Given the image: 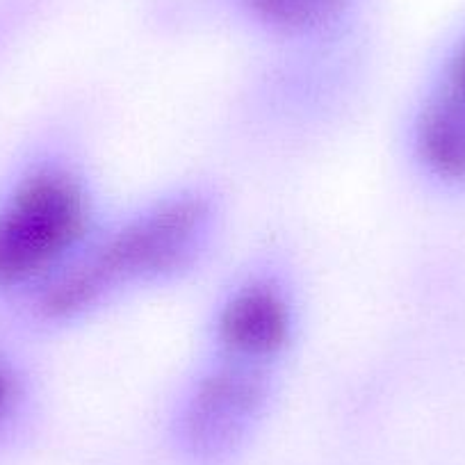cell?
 I'll use <instances>...</instances> for the list:
<instances>
[{"label": "cell", "mask_w": 465, "mask_h": 465, "mask_svg": "<svg viewBox=\"0 0 465 465\" xmlns=\"http://www.w3.org/2000/svg\"><path fill=\"white\" fill-rule=\"evenodd\" d=\"M210 210L196 196L167 201L107 238L48 288V315L71 317L114 290L172 274L194 258L208 235Z\"/></svg>", "instance_id": "cell-1"}, {"label": "cell", "mask_w": 465, "mask_h": 465, "mask_svg": "<svg viewBox=\"0 0 465 465\" xmlns=\"http://www.w3.org/2000/svg\"><path fill=\"white\" fill-rule=\"evenodd\" d=\"M89 208L78 183L42 172L19 185L0 210V288L48 274L84 238Z\"/></svg>", "instance_id": "cell-2"}, {"label": "cell", "mask_w": 465, "mask_h": 465, "mask_svg": "<svg viewBox=\"0 0 465 465\" xmlns=\"http://www.w3.org/2000/svg\"><path fill=\"white\" fill-rule=\"evenodd\" d=\"M265 400V379L258 370H219L187 401L178 420V445L196 465L226 463L247 445Z\"/></svg>", "instance_id": "cell-3"}, {"label": "cell", "mask_w": 465, "mask_h": 465, "mask_svg": "<svg viewBox=\"0 0 465 465\" xmlns=\"http://www.w3.org/2000/svg\"><path fill=\"white\" fill-rule=\"evenodd\" d=\"M415 149L433 178L465 187V39L447 57L424 98Z\"/></svg>", "instance_id": "cell-4"}, {"label": "cell", "mask_w": 465, "mask_h": 465, "mask_svg": "<svg viewBox=\"0 0 465 465\" xmlns=\"http://www.w3.org/2000/svg\"><path fill=\"white\" fill-rule=\"evenodd\" d=\"M290 308L270 285H249L223 306L219 340L240 361H265L279 354L290 338Z\"/></svg>", "instance_id": "cell-5"}, {"label": "cell", "mask_w": 465, "mask_h": 465, "mask_svg": "<svg viewBox=\"0 0 465 465\" xmlns=\"http://www.w3.org/2000/svg\"><path fill=\"white\" fill-rule=\"evenodd\" d=\"M347 0H249L258 19L281 30H306L333 19Z\"/></svg>", "instance_id": "cell-6"}, {"label": "cell", "mask_w": 465, "mask_h": 465, "mask_svg": "<svg viewBox=\"0 0 465 465\" xmlns=\"http://www.w3.org/2000/svg\"><path fill=\"white\" fill-rule=\"evenodd\" d=\"M10 395H12V386H10V379H7V374L0 370V413L5 411L7 401H10Z\"/></svg>", "instance_id": "cell-7"}]
</instances>
